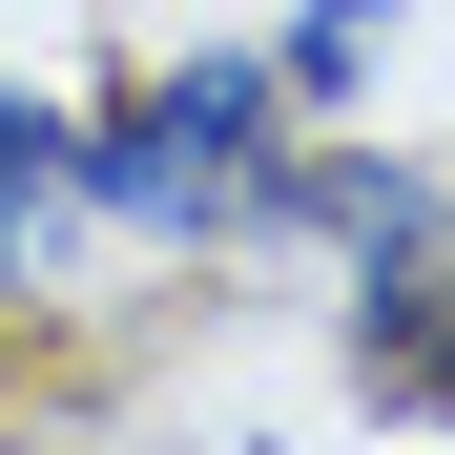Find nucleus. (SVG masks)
<instances>
[{
	"label": "nucleus",
	"mask_w": 455,
	"mask_h": 455,
	"mask_svg": "<svg viewBox=\"0 0 455 455\" xmlns=\"http://www.w3.org/2000/svg\"><path fill=\"white\" fill-rule=\"evenodd\" d=\"M311 104L269 84V42H207V62H166V84H124V104H84V207L104 228H145V249H249V228H290V145Z\"/></svg>",
	"instance_id": "obj_1"
},
{
	"label": "nucleus",
	"mask_w": 455,
	"mask_h": 455,
	"mask_svg": "<svg viewBox=\"0 0 455 455\" xmlns=\"http://www.w3.org/2000/svg\"><path fill=\"white\" fill-rule=\"evenodd\" d=\"M62 207H84V104H21V84H0V290L42 269Z\"/></svg>",
	"instance_id": "obj_2"
},
{
	"label": "nucleus",
	"mask_w": 455,
	"mask_h": 455,
	"mask_svg": "<svg viewBox=\"0 0 455 455\" xmlns=\"http://www.w3.org/2000/svg\"><path fill=\"white\" fill-rule=\"evenodd\" d=\"M372 62H394V0H311V21L269 42V84H290V104H352Z\"/></svg>",
	"instance_id": "obj_3"
}]
</instances>
